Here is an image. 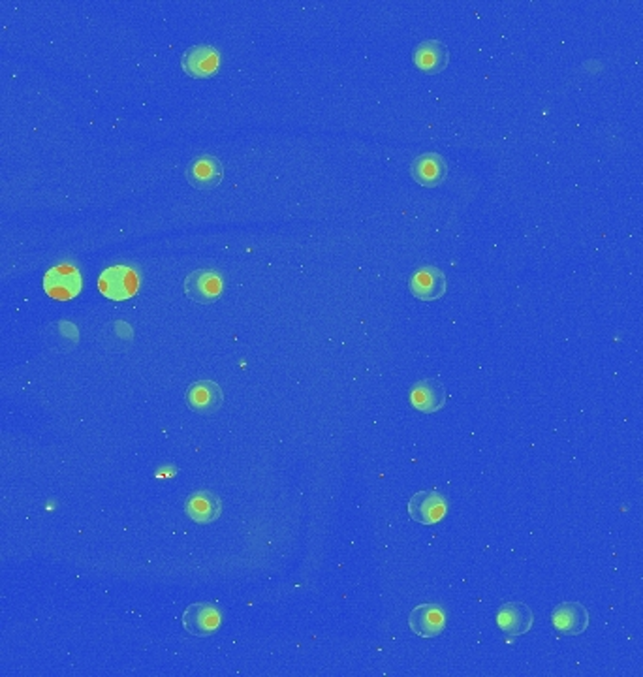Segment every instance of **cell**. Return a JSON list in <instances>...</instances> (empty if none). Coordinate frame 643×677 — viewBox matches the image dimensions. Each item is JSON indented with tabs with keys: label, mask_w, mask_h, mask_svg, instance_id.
<instances>
[{
	"label": "cell",
	"mask_w": 643,
	"mask_h": 677,
	"mask_svg": "<svg viewBox=\"0 0 643 677\" xmlns=\"http://www.w3.org/2000/svg\"><path fill=\"white\" fill-rule=\"evenodd\" d=\"M409 625L420 638H437L446 629V615L437 604H421L411 612Z\"/></svg>",
	"instance_id": "obj_9"
},
{
	"label": "cell",
	"mask_w": 643,
	"mask_h": 677,
	"mask_svg": "<svg viewBox=\"0 0 643 677\" xmlns=\"http://www.w3.org/2000/svg\"><path fill=\"white\" fill-rule=\"evenodd\" d=\"M84 279L79 271L70 264L51 267L44 275V290L57 302H70L82 294Z\"/></svg>",
	"instance_id": "obj_1"
},
{
	"label": "cell",
	"mask_w": 643,
	"mask_h": 677,
	"mask_svg": "<svg viewBox=\"0 0 643 677\" xmlns=\"http://www.w3.org/2000/svg\"><path fill=\"white\" fill-rule=\"evenodd\" d=\"M551 621H553V627L560 634L578 636L585 632L589 625V612L579 602H565L555 608Z\"/></svg>",
	"instance_id": "obj_13"
},
{
	"label": "cell",
	"mask_w": 643,
	"mask_h": 677,
	"mask_svg": "<svg viewBox=\"0 0 643 677\" xmlns=\"http://www.w3.org/2000/svg\"><path fill=\"white\" fill-rule=\"evenodd\" d=\"M448 512L446 499L437 492H418L409 501L411 518L421 525H435Z\"/></svg>",
	"instance_id": "obj_5"
},
{
	"label": "cell",
	"mask_w": 643,
	"mask_h": 677,
	"mask_svg": "<svg viewBox=\"0 0 643 677\" xmlns=\"http://www.w3.org/2000/svg\"><path fill=\"white\" fill-rule=\"evenodd\" d=\"M411 403L420 413L433 414L446 404V388L440 381H435V378L420 381L411 390Z\"/></svg>",
	"instance_id": "obj_11"
},
{
	"label": "cell",
	"mask_w": 643,
	"mask_h": 677,
	"mask_svg": "<svg viewBox=\"0 0 643 677\" xmlns=\"http://www.w3.org/2000/svg\"><path fill=\"white\" fill-rule=\"evenodd\" d=\"M221 66V55L219 51L211 45H194L184 51L181 59V68L184 74L191 77H209Z\"/></svg>",
	"instance_id": "obj_7"
},
{
	"label": "cell",
	"mask_w": 643,
	"mask_h": 677,
	"mask_svg": "<svg viewBox=\"0 0 643 677\" xmlns=\"http://www.w3.org/2000/svg\"><path fill=\"white\" fill-rule=\"evenodd\" d=\"M223 277L213 269H196L184 279V294L196 304H213L223 294Z\"/></svg>",
	"instance_id": "obj_3"
},
{
	"label": "cell",
	"mask_w": 643,
	"mask_h": 677,
	"mask_svg": "<svg viewBox=\"0 0 643 677\" xmlns=\"http://www.w3.org/2000/svg\"><path fill=\"white\" fill-rule=\"evenodd\" d=\"M448 61H450L448 47L437 40L421 42L414 51V65L421 72H427V74L442 72L448 66Z\"/></svg>",
	"instance_id": "obj_15"
},
{
	"label": "cell",
	"mask_w": 643,
	"mask_h": 677,
	"mask_svg": "<svg viewBox=\"0 0 643 677\" xmlns=\"http://www.w3.org/2000/svg\"><path fill=\"white\" fill-rule=\"evenodd\" d=\"M532 622V610L523 602H508L500 606L497 615V625L506 636H521L529 632Z\"/></svg>",
	"instance_id": "obj_10"
},
{
	"label": "cell",
	"mask_w": 643,
	"mask_h": 677,
	"mask_svg": "<svg viewBox=\"0 0 643 677\" xmlns=\"http://www.w3.org/2000/svg\"><path fill=\"white\" fill-rule=\"evenodd\" d=\"M411 174L421 186H437L448 177V164L440 154L427 153L412 162Z\"/></svg>",
	"instance_id": "obj_14"
},
{
	"label": "cell",
	"mask_w": 643,
	"mask_h": 677,
	"mask_svg": "<svg viewBox=\"0 0 643 677\" xmlns=\"http://www.w3.org/2000/svg\"><path fill=\"white\" fill-rule=\"evenodd\" d=\"M186 513H189V518L193 522L207 525L221 518L223 504L221 499L217 495H213L211 492H198L186 501Z\"/></svg>",
	"instance_id": "obj_16"
},
{
	"label": "cell",
	"mask_w": 643,
	"mask_h": 677,
	"mask_svg": "<svg viewBox=\"0 0 643 677\" xmlns=\"http://www.w3.org/2000/svg\"><path fill=\"white\" fill-rule=\"evenodd\" d=\"M223 625V615L221 610L209 604V602H196L191 604L183 613V627L186 632H191L194 636H211L213 632H217Z\"/></svg>",
	"instance_id": "obj_4"
},
{
	"label": "cell",
	"mask_w": 643,
	"mask_h": 677,
	"mask_svg": "<svg viewBox=\"0 0 643 677\" xmlns=\"http://www.w3.org/2000/svg\"><path fill=\"white\" fill-rule=\"evenodd\" d=\"M186 403L200 414H213L223 406L224 393L217 383L200 381L186 392Z\"/></svg>",
	"instance_id": "obj_12"
},
{
	"label": "cell",
	"mask_w": 643,
	"mask_h": 677,
	"mask_svg": "<svg viewBox=\"0 0 643 677\" xmlns=\"http://www.w3.org/2000/svg\"><path fill=\"white\" fill-rule=\"evenodd\" d=\"M409 286L418 300L433 302L446 294V275L433 265H425L411 277Z\"/></svg>",
	"instance_id": "obj_8"
},
{
	"label": "cell",
	"mask_w": 643,
	"mask_h": 677,
	"mask_svg": "<svg viewBox=\"0 0 643 677\" xmlns=\"http://www.w3.org/2000/svg\"><path fill=\"white\" fill-rule=\"evenodd\" d=\"M100 292L114 302H124L138 292V274L128 265H114L102 271L98 279Z\"/></svg>",
	"instance_id": "obj_2"
},
{
	"label": "cell",
	"mask_w": 643,
	"mask_h": 677,
	"mask_svg": "<svg viewBox=\"0 0 643 677\" xmlns=\"http://www.w3.org/2000/svg\"><path fill=\"white\" fill-rule=\"evenodd\" d=\"M224 177V166L219 158L203 154L194 158L189 166H186V181H189L194 188L200 191H211V188L219 186Z\"/></svg>",
	"instance_id": "obj_6"
}]
</instances>
